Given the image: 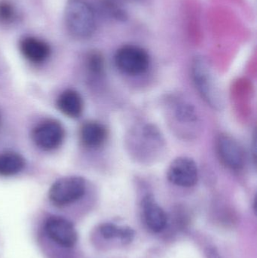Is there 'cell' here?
I'll return each mask as SVG.
<instances>
[{
  "label": "cell",
  "instance_id": "6da1fadb",
  "mask_svg": "<svg viewBox=\"0 0 257 258\" xmlns=\"http://www.w3.org/2000/svg\"><path fill=\"white\" fill-rule=\"evenodd\" d=\"M65 22L69 33L80 39H88L96 30L94 8L86 0H69L65 9Z\"/></svg>",
  "mask_w": 257,
  "mask_h": 258
},
{
  "label": "cell",
  "instance_id": "7a4b0ae2",
  "mask_svg": "<svg viewBox=\"0 0 257 258\" xmlns=\"http://www.w3.org/2000/svg\"><path fill=\"white\" fill-rule=\"evenodd\" d=\"M192 74L202 98L214 108L221 109L224 104L223 94L208 62L203 57H196L192 65Z\"/></svg>",
  "mask_w": 257,
  "mask_h": 258
},
{
  "label": "cell",
  "instance_id": "3957f363",
  "mask_svg": "<svg viewBox=\"0 0 257 258\" xmlns=\"http://www.w3.org/2000/svg\"><path fill=\"white\" fill-rule=\"evenodd\" d=\"M115 64L119 71L130 76L144 74L150 64V57L144 48L135 45H125L116 51Z\"/></svg>",
  "mask_w": 257,
  "mask_h": 258
},
{
  "label": "cell",
  "instance_id": "277c9868",
  "mask_svg": "<svg viewBox=\"0 0 257 258\" xmlns=\"http://www.w3.org/2000/svg\"><path fill=\"white\" fill-rule=\"evenodd\" d=\"M85 181L81 177H63L54 182L48 197L53 204L65 206L80 200L85 192Z\"/></svg>",
  "mask_w": 257,
  "mask_h": 258
},
{
  "label": "cell",
  "instance_id": "5b68a950",
  "mask_svg": "<svg viewBox=\"0 0 257 258\" xmlns=\"http://www.w3.org/2000/svg\"><path fill=\"white\" fill-rule=\"evenodd\" d=\"M167 177L169 181L177 186L191 187L199 180V170L193 159L181 156L172 161L167 168Z\"/></svg>",
  "mask_w": 257,
  "mask_h": 258
},
{
  "label": "cell",
  "instance_id": "8992f818",
  "mask_svg": "<svg viewBox=\"0 0 257 258\" xmlns=\"http://www.w3.org/2000/svg\"><path fill=\"white\" fill-rule=\"evenodd\" d=\"M64 136L61 124L52 119L41 122L32 132L33 142L44 150H52L60 147Z\"/></svg>",
  "mask_w": 257,
  "mask_h": 258
},
{
  "label": "cell",
  "instance_id": "52a82bcc",
  "mask_svg": "<svg viewBox=\"0 0 257 258\" xmlns=\"http://www.w3.org/2000/svg\"><path fill=\"white\" fill-rule=\"evenodd\" d=\"M45 230L48 237L65 248L74 246L78 234L73 224L61 217L53 216L45 222Z\"/></svg>",
  "mask_w": 257,
  "mask_h": 258
},
{
  "label": "cell",
  "instance_id": "ba28073f",
  "mask_svg": "<svg viewBox=\"0 0 257 258\" xmlns=\"http://www.w3.org/2000/svg\"><path fill=\"white\" fill-rule=\"evenodd\" d=\"M217 150L222 162L228 168L241 170L245 164V154L236 140L227 135H222L217 141Z\"/></svg>",
  "mask_w": 257,
  "mask_h": 258
},
{
  "label": "cell",
  "instance_id": "9c48e42d",
  "mask_svg": "<svg viewBox=\"0 0 257 258\" xmlns=\"http://www.w3.org/2000/svg\"><path fill=\"white\" fill-rule=\"evenodd\" d=\"M143 217L147 227L154 233H159L165 228L167 215L156 203L153 196L147 195L142 201Z\"/></svg>",
  "mask_w": 257,
  "mask_h": 258
},
{
  "label": "cell",
  "instance_id": "30bf717a",
  "mask_svg": "<svg viewBox=\"0 0 257 258\" xmlns=\"http://www.w3.org/2000/svg\"><path fill=\"white\" fill-rule=\"evenodd\" d=\"M23 55L33 63H39L45 61L51 53L49 45L35 37L24 38L20 44Z\"/></svg>",
  "mask_w": 257,
  "mask_h": 258
},
{
  "label": "cell",
  "instance_id": "8fae6325",
  "mask_svg": "<svg viewBox=\"0 0 257 258\" xmlns=\"http://www.w3.org/2000/svg\"><path fill=\"white\" fill-rule=\"evenodd\" d=\"M57 107L63 114L70 118H78L83 111V101L78 92L71 89L60 94L57 101Z\"/></svg>",
  "mask_w": 257,
  "mask_h": 258
},
{
  "label": "cell",
  "instance_id": "7c38bea8",
  "mask_svg": "<svg viewBox=\"0 0 257 258\" xmlns=\"http://www.w3.org/2000/svg\"><path fill=\"white\" fill-rule=\"evenodd\" d=\"M81 141L86 147L97 148L107 140V131L103 124L98 122H88L81 128Z\"/></svg>",
  "mask_w": 257,
  "mask_h": 258
},
{
  "label": "cell",
  "instance_id": "4fadbf2b",
  "mask_svg": "<svg viewBox=\"0 0 257 258\" xmlns=\"http://www.w3.org/2000/svg\"><path fill=\"white\" fill-rule=\"evenodd\" d=\"M25 165L24 158L12 152L0 153V175L12 176L19 173Z\"/></svg>",
  "mask_w": 257,
  "mask_h": 258
},
{
  "label": "cell",
  "instance_id": "5bb4252c",
  "mask_svg": "<svg viewBox=\"0 0 257 258\" xmlns=\"http://www.w3.org/2000/svg\"><path fill=\"white\" fill-rule=\"evenodd\" d=\"M103 237L107 239H119L123 244L131 243L134 238V231L128 227H118L113 224H104L100 227Z\"/></svg>",
  "mask_w": 257,
  "mask_h": 258
},
{
  "label": "cell",
  "instance_id": "9a60e30c",
  "mask_svg": "<svg viewBox=\"0 0 257 258\" xmlns=\"http://www.w3.org/2000/svg\"><path fill=\"white\" fill-rule=\"evenodd\" d=\"M101 11L107 18L124 22L128 19V13L119 0H99Z\"/></svg>",
  "mask_w": 257,
  "mask_h": 258
},
{
  "label": "cell",
  "instance_id": "2e32d148",
  "mask_svg": "<svg viewBox=\"0 0 257 258\" xmlns=\"http://www.w3.org/2000/svg\"><path fill=\"white\" fill-rule=\"evenodd\" d=\"M88 68L95 74H102L104 69V59L98 51H92L87 57Z\"/></svg>",
  "mask_w": 257,
  "mask_h": 258
},
{
  "label": "cell",
  "instance_id": "e0dca14e",
  "mask_svg": "<svg viewBox=\"0 0 257 258\" xmlns=\"http://www.w3.org/2000/svg\"><path fill=\"white\" fill-rule=\"evenodd\" d=\"M176 114L178 119L183 122H193L196 119V112L190 104L181 103L178 105Z\"/></svg>",
  "mask_w": 257,
  "mask_h": 258
},
{
  "label": "cell",
  "instance_id": "ac0fdd59",
  "mask_svg": "<svg viewBox=\"0 0 257 258\" xmlns=\"http://www.w3.org/2000/svg\"><path fill=\"white\" fill-rule=\"evenodd\" d=\"M15 17V9L10 3L0 2V19L3 21H12Z\"/></svg>",
  "mask_w": 257,
  "mask_h": 258
}]
</instances>
